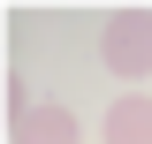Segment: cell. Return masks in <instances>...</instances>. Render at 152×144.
<instances>
[{"mask_svg":"<svg viewBox=\"0 0 152 144\" xmlns=\"http://www.w3.org/2000/svg\"><path fill=\"white\" fill-rule=\"evenodd\" d=\"M99 61L114 76H152V8H114L107 31H99Z\"/></svg>","mask_w":152,"mask_h":144,"instance_id":"6da1fadb","label":"cell"},{"mask_svg":"<svg viewBox=\"0 0 152 144\" xmlns=\"http://www.w3.org/2000/svg\"><path fill=\"white\" fill-rule=\"evenodd\" d=\"M99 137H107V144H152V99H137V91L114 99L107 121H99Z\"/></svg>","mask_w":152,"mask_h":144,"instance_id":"7a4b0ae2","label":"cell"},{"mask_svg":"<svg viewBox=\"0 0 152 144\" xmlns=\"http://www.w3.org/2000/svg\"><path fill=\"white\" fill-rule=\"evenodd\" d=\"M15 144H76V114L69 106H23L15 114Z\"/></svg>","mask_w":152,"mask_h":144,"instance_id":"3957f363","label":"cell"}]
</instances>
